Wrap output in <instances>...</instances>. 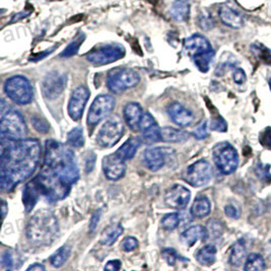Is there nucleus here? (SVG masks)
<instances>
[{
	"label": "nucleus",
	"instance_id": "f257e3e1",
	"mask_svg": "<svg viewBox=\"0 0 271 271\" xmlns=\"http://www.w3.org/2000/svg\"><path fill=\"white\" fill-rule=\"evenodd\" d=\"M79 178L75 153L57 140H47L43 168L36 180L42 193L52 201L64 199Z\"/></svg>",
	"mask_w": 271,
	"mask_h": 271
},
{
	"label": "nucleus",
	"instance_id": "f03ea898",
	"mask_svg": "<svg viewBox=\"0 0 271 271\" xmlns=\"http://www.w3.org/2000/svg\"><path fill=\"white\" fill-rule=\"evenodd\" d=\"M1 189L9 192L36 171L41 157V146L38 139L33 138L5 141L1 142Z\"/></svg>",
	"mask_w": 271,
	"mask_h": 271
},
{
	"label": "nucleus",
	"instance_id": "7ed1b4c3",
	"mask_svg": "<svg viewBox=\"0 0 271 271\" xmlns=\"http://www.w3.org/2000/svg\"><path fill=\"white\" fill-rule=\"evenodd\" d=\"M59 232V224L55 214L47 209L38 210L29 221L27 237L37 247L51 245Z\"/></svg>",
	"mask_w": 271,
	"mask_h": 271
},
{
	"label": "nucleus",
	"instance_id": "20e7f679",
	"mask_svg": "<svg viewBox=\"0 0 271 271\" xmlns=\"http://www.w3.org/2000/svg\"><path fill=\"white\" fill-rule=\"evenodd\" d=\"M184 50L193 60L196 67L203 74L207 73L214 58V50L204 36L194 34L184 41Z\"/></svg>",
	"mask_w": 271,
	"mask_h": 271
},
{
	"label": "nucleus",
	"instance_id": "39448f33",
	"mask_svg": "<svg viewBox=\"0 0 271 271\" xmlns=\"http://www.w3.org/2000/svg\"><path fill=\"white\" fill-rule=\"evenodd\" d=\"M0 128L1 142L24 139L28 131L22 114L12 108L4 107H1Z\"/></svg>",
	"mask_w": 271,
	"mask_h": 271
},
{
	"label": "nucleus",
	"instance_id": "423d86ee",
	"mask_svg": "<svg viewBox=\"0 0 271 271\" xmlns=\"http://www.w3.org/2000/svg\"><path fill=\"white\" fill-rule=\"evenodd\" d=\"M4 92L17 105H28L34 98V88L30 80L23 76L8 78L4 84Z\"/></svg>",
	"mask_w": 271,
	"mask_h": 271
},
{
	"label": "nucleus",
	"instance_id": "0eeeda50",
	"mask_svg": "<svg viewBox=\"0 0 271 271\" xmlns=\"http://www.w3.org/2000/svg\"><path fill=\"white\" fill-rule=\"evenodd\" d=\"M212 157L218 170L224 175L232 174L239 166V155L228 141H223L212 149Z\"/></svg>",
	"mask_w": 271,
	"mask_h": 271
},
{
	"label": "nucleus",
	"instance_id": "6e6552de",
	"mask_svg": "<svg viewBox=\"0 0 271 271\" xmlns=\"http://www.w3.org/2000/svg\"><path fill=\"white\" fill-rule=\"evenodd\" d=\"M139 81V75L130 68L117 67L110 70L107 77L108 88L114 94H122L126 89L136 86Z\"/></svg>",
	"mask_w": 271,
	"mask_h": 271
},
{
	"label": "nucleus",
	"instance_id": "1a4fd4ad",
	"mask_svg": "<svg viewBox=\"0 0 271 271\" xmlns=\"http://www.w3.org/2000/svg\"><path fill=\"white\" fill-rule=\"evenodd\" d=\"M124 133V124L118 116L110 117L101 127L97 135V143L109 149L116 144Z\"/></svg>",
	"mask_w": 271,
	"mask_h": 271
},
{
	"label": "nucleus",
	"instance_id": "9d476101",
	"mask_svg": "<svg viewBox=\"0 0 271 271\" xmlns=\"http://www.w3.org/2000/svg\"><path fill=\"white\" fill-rule=\"evenodd\" d=\"M125 55V49L120 44H110L99 47L86 55V59L94 65L102 66L113 63L123 58Z\"/></svg>",
	"mask_w": 271,
	"mask_h": 271
},
{
	"label": "nucleus",
	"instance_id": "9b49d317",
	"mask_svg": "<svg viewBox=\"0 0 271 271\" xmlns=\"http://www.w3.org/2000/svg\"><path fill=\"white\" fill-rule=\"evenodd\" d=\"M116 101L111 95H100L93 102L88 114L87 123L91 126L99 124L102 120L110 115L115 107Z\"/></svg>",
	"mask_w": 271,
	"mask_h": 271
},
{
	"label": "nucleus",
	"instance_id": "f8f14e48",
	"mask_svg": "<svg viewBox=\"0 0 271 271\" xmlns=\"http://www.w3.org/2000/svg\"><path fill=\"white\" fill-rule=\"evenodd\" d=\"M212 175L211 165L206 159H199L187 168L185 180L193 187H202L209 183Z\"/></svg>",
	"mask_w": 271,
	"mask_h": 271
},
{
	"label": "nucleus",
	"instance_id": "ddd939ff",
	"mask_svg": "<svg viewBox=\"0 0 271 271\" xmlns=\"http://www.w3.org/2000/svg\"><path fill=\"white\" fill-rule=\"evenodd\" d=\"M66 76L64 74L50 73L42 81V92L48 100L57 99L65 89Z\"/></svg>",
	"mask_w": 271,
	"mask_h": 271
},
{
	"label": "nucleus",
	"instance_id": "4468645a",
	"mask_svg": "<svg viewBox=\"0 0 271 271\" xmlns=\"http://www.w3.org/2000/svg\"><path fill=\"white\" fill-rule=\"evenodd\" d=\"M89 98V91L87 87L80 85L77 87L70 97L68 103V114L74 121H78L82 117L83 110Z\"/></svg>",
	"mask_w": 271,
	"mask_h": 271
},
{
	"label": "nucleus",
	"instance_id": "2eb2a0df",
	"mask_svg": "<svg viewBox=\"0 0 271 271\" xmlns=\"http://www.w3.org/2000/svg\"><path fill=\"white\" fill-rule=\"evenodd\" d=\"M191 198V192L183 185H174L167 190L165 194V203L168 207L183 209L185 208Z\"/></svg>",
	"mask_w": 271,
	"mask_h": 271
},
{
	"label": "nucleus",
	"instance_id": "dca6fc26",
	"mask_svg": "<svg viewBox=\"0 0 271 271\" xmlns=\"http://www.w3.org/2000/svg\"><path fill=\"white\" fill-rule=\"evenodd\" d=\"M103 171L107 179L116 181L121 179L126 171L125 160L115 154L107 155L103 159Z\"/></svg>",
	"mask_w": 271,
	"mask_h": 271
},
{
	"label": "nucleus",
	"instance_id": "f3484780",
	"mask_svg": "<svg viewBox=\"0 0 271 271\" xmlns=\"http://www.w3.org/2000/svg\"><path fill=\"white\" fill-rule=\"evenodd\" d=\"M167 150L168 149L164 148H152L146 150L142 155L146 167L153 172L160 170L167 160V155L169 154Z\"/></svg>",
	"mask_w": 271,
	"mask_h": 271
},
{
	"label": "nucleus",
	"instance_id": "a211bd4d",
	"mask_svg": "<svg viewBox=\"0 0 271 271\" xmlns=\"http://www.w3.org/2000/svg\"><path fill=\"white\" fill-rule=\"evenodd\" d=\"M168 114L174 123L181 127L189 126L193 122V113L178 102H174L169 105Z\"/></svg>",
	"mask_w": 271,
	"mask_h": 271
},
{
	"label": "nucleus",
	"instance_id": "6ab92c4d",
	"mask_svg": "<svg viewBox=\"0 0 271 271\" xmlns=\"http://www.w3.org/2000/svg\"><path fill=\"white\" fill-rule=\"evenodd\" d=\"M123 116L128 127L133 130H139L140 121L142 118V109L138 103L130 102L124 107Z\"/></svg>",
	"mask_w": 271,
	"mask_h": 271
},
{
	"label": "nucleus",
	"instance_id": "aec40b11",
	"mask_svg": "<svg viewBox=\"0 0 271 271\" xmlns=\"http://www.w3.org/2000/svg\"><path fill=\"white\" fill-rule=\"evenodd\" d=\"M41 195H43L42 190L35 178L34 180H32L26 185L24 189V193H23V202H24L25 209L27 212H31L33 210V208L39 201Z\"/></svg>",
	"mask_w": 271,
	"mask_h": 271
},
{
	"label": "nucleus",
	"instance_id": "412c9836",
	"mask_svg": "<svg viewBox=\"0 0 271 271\" xmlns=\"http://www.w3.org/2000/svg\"><path fill=\"white\" fill-rule=\"evenodd\" d=\"M220 17L222 22L232 28V29H240L244 26V19L243 16L234 9H232L229 6H223L221 7L219 11Z\"/></svg>",
	"mask_w": 271,
	"mask_h": 271
},
{
	"label": "nucleus",
	"instance_id": "4be33fe9",
	"mask_svg": "<svg viewBox=\"0 0 271 271\" xmlns=\"http://www.w3.org/2000/svg\"><path fill=\"white\" fill-rule=\"evenodd\" d=\"M190 7L189 0H175L171 5L170 15L176 22H186L190 16Z\"/></svg>",
	"mask_w": 271,
	"mask_h": 271
},
{
	"label": "nucleus",
	"instance_id": "5701e85b",
	"mask_svg": "<svg viewBox=\"0 0 271 271\" xmlns=\"http://www.w3.org/2000/svg\"><path fill=\"white\" fill-rule=\"evenodd\" d=\"M207 239V230L202 226H193L187 229L186 231L181 233V242L188 246L192 247L198 240H206Z\"/></svg>",
	"mask_w": 271,
	"mask_h": 271
},
{
	"label": "nucleus",
	"instance_id": "b1692460",
	"mask_svg": "<svg viewBox=\"0 0 271 271\" xmlns=\"http://www.w3.org/2000/svg\"><path fill=\"white\" fill-rule=\"evenodd\" d=\"M246 254H247V243L246 240L242 238L232 245L229 261L232 266L239 267L244 262L246 258Z\"/></svg>",
	"mask_w": 271,
	"mask_h": 271
},
{
	"label": "nucleus",
	"instance_id": "393cba45",
	"mask_svg": "<svg viewBox=\"0 0 271 271\" xmlns=\"http://www.w3.org/2000/svg\"><path fill=\"white\" fill-rule=\"evenodd\" d=\"M160 135H161V141L172 142V143L184 142L189 138L188 132L173 127H165L160 129Z\"/></svg>",
	"mask_w": 271,
	"mask_h": 271
},
{
	"label": "nucleus",
	"instance_id": "a878e982",
	"mask_svg": "<svg viewBox=\"0 0 271 271\" xmlns=\"http://www.w3.org/2000/svg\"><path fill=\"white\" fill-rule=\"evenodd\" d=\"M216 248L213 245H205L200 248L196 253V260L204 266H210L215 262L216 259Z\"/></svg>",
	"mask_w": 271,
	"mask_h": 271
},
{
	"label": "nucleus",
	"instance_id": "bb28decb",
	"mask_svg": "<svg viewBox=\"0 0 271 271\" xmlns=\"http://www.w3.org/2000/svg\"><path fill=\"white\" fill-rule=\"evenodd\" d=\"M210 210H211V204L208 198L205 196H198L194 200L190 211L194 218L203 219L210 213Z\"/></svg>",
	"mask_w": 271,
	"mask_h": 271
},
{
	"label": "nucleus",
	"instance_id": "cd10ccee",
	"mask_svg": "<svg viewBox=\"0 0 271 271\" xmlns=\"http://www.w3.org/2000/svg\"><path fill=\"white\" fill-rule=\"evenodd\" d=\"M139 146L140 140L136 137H131L122 144V147L117 151L116 154L126 161L128 159H131L135 155Z\"/></svg>",
	"mask_w": 271,
	"mask_h": 271
},
{
	"label": "nucleus",
	"instance_id": "c85d7f7f",
	"mask_svg": "<svg viewBox=\"0 0 271 271\" xmlns=\"http://www.w3.org/2000/svg\"><path fill=\"white\" fill-rule=\"evenodd\" d=\"M123 233V227L120 224H115L107 227L101 234V243L106 246H112L117 239Z\"/></svg>",
	"mask_w": 271,
	"mask_h": 271
},
{
	"label": "nucleus",
	"instance_id": "c756f323",
	"mask_svg": "<svg viewBox=\"0 0 271 271\" xmlns=\"http://www.w3.org/2000/svg\"><path fill=\"white\" fill-rule=\"evenodd\" d=\"M70 247L69 246H62L60 247L52 256L50 257V263L53 267L59 268L61 267L69 258L70 255Z\"/></svg>",
	"mask_w": 271,
	"mask_h": 271
},
{
	"label": "nucleus",
	"instance_id": "7c9ffc66",
	"mask_svg": "<svg viewBox=\"0 0 271 271\" xmlns=\"http://www.w3.org/2000/svg\"><path fill=\"white\" fill-rule=\"evenodd\" d=\"M266 268V264L264 261V258L257 254H250L247 259L244 266V269L247 271H259L264 270Z\"/></svg>",
	"mask_w": 271,
	"mask_h": 271
},
{
	"label": "nucleus",
	"instance_id": "2f4dec72",
	"mask_svg": "<svg viewBox=\"0 0 271 271\" xmlns=\"http://www.w3.org/2000/svg\"><path fill=\"white\" fill-rule=\"evenodd\" d=\"M67 142L71 148L79 149L84 144L83 130L81 127H76L69 131L67 135Z\"/></svg>",
	"mask_w": 271,
	"mask_h": 271
},
{
	"label": "nucleus",
	"instance_id": "473e14b6",
	"mask_svg": "<svg viewBox=\"0 0 271 271\" xmlns=\"http://www.w3.org/2000/svg\"><path fill=\"white\" fill-rule=\"evenodd\" d=\"M85 39V35L83 33L79 34L77 39L74 40L64 50L63 52L60 54V57L61 58H69V57H73L74 55H76L81 46V44L83 43V41Z\"/></svg>",
	"mask_w": 271,
	"mask_h": 271
},
{
	"label": "nucleus",
	"instance_id": "72a5a7b5",
	"mask_svg": "<svg viewBox=\"0 0 271 271\" xmlns=\"http://www.w3.org/2000/svg\"><path fill=\"white\" fill-rule=\"evenodd\" d=\"M180 224V215L177 212L168 213L161 219V227L166 231H174Z\"/></svg>",
	"mask_w": 271,
	"mask_h": 271
},
{
	"label": "nucleus",
	"instance_id": "f704fd0d",
	"mask_svg": "<svg viewBox=\"0 0 271 271\" xmlns=\"http://www.w3.org/2000/svg\"><path fill=\"white\" fill-rule=\"evenodd\" d=\"M253 53L264 63L271 64V51L260 43H255L252 45Z\"/></svg>",
	"mask_w": 271,
	"mask_h": 271
},
{
	"label": "nucleus",
	"instance_id": "c9c22d12",
	"mask_svg": "<svg viewBox=\"0 0 271 271\" xmlns=\"http://www.w3.org/2000/svg\"><path fill=\"white\" fill-rule=\"evenodd\" d=\"M15 257H17L15 255V253H13L12 251L6 250L5 252L2 253L1 256V266L5 269V270H13L15 268H17L19 266L15 263Z\"/></svg>",
	"mask_w": 271,
	"mask_h": 271
},
{
	"label": "nucleus",
	"instance_id": "e433bc0d",
	"mask_svg": "<svg viewBox=\"0 0 271 271\" xmlns=\"http://www.w3.org/2000/svg\"><path fill=\"white\" fill-rule=\"evenodd\" d=\"M142 138L147 143H155V142L161 141L160 128L156 124L152 128H150L146 131H142Z\"/></svg>",
	"mask_w": 271,
	"mask_h": 271
},
{
	"label": "nucleus",
	"instance_id": "4c0bfd02",
	"mask_svg": "<svg viewBox=\"0 0 271 271\" xmlns=\"http://www.w3.org/2000/svg\"><path fill=\"white\" fill-rule=\"evenodd\" d=\"M32 123L35 127V129L37 131H39L41 133H47L49 131V123L42 117L40 116H34L32 117Z\"/></svg>",
	"mask_w": 271,
	"mask_h": 271
},
{
	"label": "nucleus",
	"instance_id": "58836bf2",
	"mask_svg": "<svg viewBox=\"0 0 271 271\" xmlns=\"http://www.w3.org/2000/svg\"><path fill=\"white\" fill-rule=\"evenodd\" d=\"M121 247L125 252H132L138 248V241L134 237H126L122 241Z\"/></svg>",
	"mask_w": 271,
	"mask_h": 271
},
{
	"label": "nucleus",
	"instance_id": "ea45409f",
	"mask_svg": "<svg viewBox=\"0 0 271 271\" xmlns=\"http://www.w3.org/2000/svg\"><path fill=\"white\" fill-rule=\"evenodd\" d=\"M198 24L200 26L201 29H203L204 31H209L213 28L214 23L213 20L211 17L210 14H200L198 17Z\"/></svg>",
	"mask_w": 271,
	"mask_h": 271
},
{
	"label": "nucleus",
	"instance_id": "a19ab883",
	"mask_svg": "<svg viewBox=\"0 0 271 271\" xmlns=\"http://www.w3.org/2000/svg\"><path fill=\"white\" fill-rule=\"evenodd\" d=\"M221 222L218 221H210L207 227V239L209 237H220L222 234V225Z\"/></svg>",
	"mask_w": 271,
	"mask_h": 271
},
{
	"label": "nucleus",
	"instance_id": "79ce46f5",
	"mask_svg": "<svg viewBox=\"0 0 271 271\" xmlns=\"http://www.w3.org/2000/svg\"><path fill=\"white\" fill-rule=\"evenodd\" d=\"M155 125H156V122H155L154 117L152 116L150 113H144L142 115L141 121H140L139 130L142 132V131H146V130L152 128Z\"/></svg>",
	"mask_w": 271,
	"mask_h": 271
},
{
	"label": "nucleus",
	"instance_id": "37998d69",
	"mask_svg": "<svg viewBox=\"0 0 271 271\" xmlns=\"http://www.w3.org/2000/svg\"><path fill=\"white\" fill-rule=\"evenodd\" d=\"M193 135L197 139H204L208 136L206 121H202L199 125L194 128Z\"/></svg>",
	"mask_w": 271,
	"mask_h": 271
},
{
	"label": "nucleus",
	"instance_id": "c03bdc74",
	"mask_svg": "<svg viewBox=\"0 0 271 271\" xmlns=\"http://www.w3.org/2000/svg\"><path fill=\"white\" fill-rule=\"evenodd\" d=\"M161 256L166 260V262L171 266H174L178 259V254L173 249H165L161 252Z\"/></svg>",
	"mask_w": 271,
	"mask_h": 271
},
{
	"label": "nucleus",
	"instance_id": "a18cd8bd",
	"mask_svg": "<svg viewBox=\"0 0 271 271\" xmlns=\"http://www.w3.org/2000/svg\"><path fill=\"white\" fill-rule=\"evenodd\" d=\"M260 143L263 148L271 151V127H266L260 134Z\"/></svg>",
	"mask_w": 271,
	"mask_h": 271
},
{
	"label": "nucleus",
	"instance_id": "49530a36",
	"mask_svg": "<svg viewBox=\"0 0 271 271\" xmlns=\"http://www.w3.org/2000/svg\"><path fill=\"white\" fill-rule=\"evenodd\" d=\"M210 128L214 131H220V132H225L227 131L228 129V125H227V122L224 120V118L222 117H218V118H214L212 119L211 121V125H210Z\"/></svg>",
	"mask_w": 271,
	"mask_h": 271
},
{
	"label": "nucleus",
	"instance_id": "de8ad7c7",
	"mask_svg": "<svg viewBox=\"0 0 271 271\" xmlns=\"http://www.w3.org/2000/svg\"><path fill=\"white\" fill-rule=\"evenodd\" d=\"M269 169H270V166L269 165H258L255 169L257 175L259 176V178L263 181H267L269 182V180L271 181V176L269 175Z\"/></svg>",
	"mask_w": 271,
	"mask_h": 271
},
{
	"label": "nucleus",
	"instance_id": "09e8293b",
	"mask_svg": "<svg viewBox=\"0 0 271 271\" xmlns=\"http://www.w3.org/2000/svg\"><path fill=\"white\" fill-rule=\"evenodd\" d=\"M232 78L237 84H243L247 79L246 74L242 68H236L232 74Z\"/></svg>",
	"mask_w": 271,
	"mask_h": 271
},
{
	"label": "nucleus",
	"instance_id": "8fccbe9b",
	"mask_svg": "<svg viewBox=\"0 0 271 271\" xmlns=\"http://www.w3.org/2000/svg\"><path fill=\"white\" fill-rule=\"evenodd\" d=\"M100 218H101V210H97V211H95L93 213V215H92V218L89 220V232H95L96 228L98 227Z\"/></svg>",
	"mask_w": 271,
	"mask_h": 271
},
{
	"label": "nucleus",
	"instance_id": "3c124183",
	"mask_svg": "<svg viewBox=\"0 0 271 271\" xmlns=\"http://www.w3.org/2000/svg\"><path fill=\"white\" fill-rule=\"evenodd\" d=\"M225 212L229 218L233 219V220H237L240 218V211L238 210L237 207H234L233 205H231V204H229L225 207Z\"/></svg>",
	"mask_w": 271,
	"mask_h": 271
},
{
	"label": "nucleus",
	"instance_id": "603ef678",
	"mask_svg": "<svg viewBox=\"0 0 271 271\" xmlns=\"http://www.w3.org/2000/svg\"><path fill=\"white\" fill-rule=\"evenodd\" d=\"M95 165H96V155L91 153L85 159V172L91 173L94 170Z\"/></svg>",
	"mask_w": 271,
	"mask_h": 271
},
{
	"label": "nucleus",
	"instance_id": "864d4df0",
	"mask_svg": "<svg viewBox=\"0 0 271 271\" xmlns=\"http://www.w3.org/2000/svg\"><path fill=\"white\" fill-rule=\"evenodd\" d=\"M120 268H121V261L120 260H111L105 266L106 270L117 271L119 270Z\"/></svg>",
	"mask_w": 271,
	"mask_h": 271
},
{
	"label": "nucleus",
	"instance_id": "5fc2aeb1",
	"mask_svg": "<svg viewBox=\"0 0 271 271\" xmlns=\"http://www.w3.org/2000/svg\"><path fill=\"white\" fill-rule=\"evenodd\" d=\"M27 270H33V271H43L45 270V266L41 263H34L33 265L29 266Z\"/></svg>",
	"mask_w": 271,
	"mask_h": 271
},
{
	"label": "nucleus",
	"instance_id": "6e6d98bb",
	"mask_svg": "<svg viewBox=\"0 0 271 271\" xmlns=\"http://www.w3.org/2000/svg\"><path fill=\"white\" fill-rule=\"evenodd\" d=\"M7 213V206H6V202L2 201V218L4 219L5 215Z\"/></svg>",
	"mask_w": 271,
	"mask_h": 271
},
{
	"label": "nucleus",
	"instance_id": "4d7b16f0",
	"mask_svg": "<svg viewBox=\"0 0 271 271\" xmlns=\"http://www.w3.org/2000/svg\"><path fill=\"white\" fill-rule=\"evenodd\" d=\"M269 87H270L271 89V78H269Z\"/></svg>",
	"mask_w": 271,
	"mask_h": 271
}]
</instances>
